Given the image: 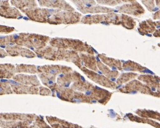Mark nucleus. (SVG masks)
<instances>
[{"label":"nucleus","mask_w":160,"mask_h":128,"mask_svg":"<svg viewBox=\"0 0 160 128\" xmlns=\"http://www.w3.org/2000/svg\"><path fill=\"white\" fill-rule=\"evenodd\" d=\"M14 66L11 64L0 65V77L10 78L14 75Z\"/></svg>","instance_id":"1"},{"label":"nucleus","mask_w":160,"mask_h":128,"mask_svg":"<svg viewBox=\"0 0 160 128\" xmlns=\"http://www.w3.org/2000/svg\"><path fill=\"white\" fill-rule=\"evenodd\" d=\"M9 90H10V88L8 85L0 83V94H4V92H8Z\"/></svg>","instance_id":"2"},{"label":"nucleus","mask_w":160,"mask_h":128,"mask_svg":"<svg viewBox=\"0 0 160 128\" xmlns=\"http://www.w3.org/2000/svg\"><path fill=\"white\" fill-rule=\"evenodd\" d=\"M144 72H148V73H151L152 74H153V72H152L150 70H144Z\"/></svg>","instance_id":"3"},{"label":"nucleus","mask_w":160,"mask_h":128,"mask_svg":"<svg viewBox=\"0 0 160 128\" xmlns=\"http://www.w3.org/2000/svg\"><path fill=\"white\" fill-rule=\"evenodd\" d=\"M91 94H92L91 91H87L86 92V95H91Z\"/></svg>","instance_id":"4"},{"label":"nucleus","mask_w":160,"mask_h":128,"mask_svg":"<svg viewBox=\"0 0 160 128\" xmlns=\"http://www.w3.org/2000/svg\"><path fill=\"white\" fill-rule=\"evenodd\" d=\"M74 101H76V102H80V101L79 100H77V99H74Z\"/></svg>","instance_id":"5"},{"label":"nucleus","mask_w":160,"mask_h":128,"mask_svg":"<svg viewBox=\"0 0 160 128\" xmlns=\"http://www.w3.org/2000/svg\"><path fill=\"white\" fill-rule=\"evenodd\" d=\"M81 78H82V81H85V79H84V78H83V77H82V76H81Z\"/></svg>","instance_id":"6"},{"label":"nucleus","mask_w":160,"mask_h":128,"mask_svg":"<svg viewBox=\"0 0 160 128\" xmlns=\"http://www.w3.org/2000/svg\"><path fill=\"white\" fill-rule=\"evenodd\" d=\"M136 91H134V92H132V93H131V94H136Z\"/></svg>","instance_id":"7"},{"label":"nucleus","mask_w":160,"mask_h":128,"mask_svg":"<svg viewBox=\"0 0 160 128\" xmlns=\"http://www.w3.org/2000/svg\"><path fill=\"white\" fill-rule=\"evenodd\" d=\"M86 5L87 6H91V5H90V4H86Z\"/></svg>","instance_id":"8"},{"label":"nucleus","mask_w":160,"mask_h":128,"mask_svg":"<svg viewBox=\"0 0 160 128\" xmlns=\"http://www.w3.org/2000/svg\"><path fill=\"white\" fill-rule=\"evenodd\" d=\"M92 102H94V103H96V101H92Z\"/></svg>","instance_id":"9"}]
</instances>
